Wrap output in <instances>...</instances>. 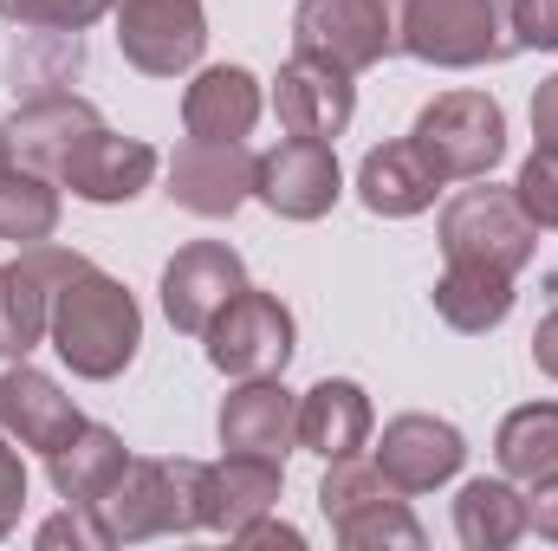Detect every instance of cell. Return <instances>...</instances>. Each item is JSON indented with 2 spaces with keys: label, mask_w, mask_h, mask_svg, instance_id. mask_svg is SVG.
I'll return each instance as SVG.
<instances>
[{
  "label": "cell",
  "mask_w": 558,
  "mask_h": 551,
  "mask_svg": "<svg viewBox=\"0 0 558 551\" xmlns=\"http://www.w3.org/2000/svg\"><path fill=\"white\" fill-rule=\"evenodd\" d=\"M331 532H338L344 551H422V526L403 500L371 506V513H357V519H344V526H331Z\"/></svg>",
  "instance_id": "29"
},
{
  "label": "cell",
  "mask_w": 558,
  "mask_h": 551,
  "mask_svg": "<svg viewBox=\"0 0 558 551\" xmlns=\"http://www.w3.org/2000/svg\"><path fill=\"white\" fill-rule=\"evenodd\" d=\"M241 285H247V260H241L228 241H189V247H175V260L162 267V318H169L182 338H202Z\"/></svg>",
  "instance_id": "13"
},
{
  "label": "cell",
  "mask_w": 558,
  "mask_h": 551,
  "mask_svg": "<svg viewBox=\"0 0 558 551\" xmlns=\"http://www.w3.org/2000/svg\"><path fill=\"white\" fill-rule=\"evenodd\" d=\"M428 298H435V318H441V325H454V331L481 338V331H494V325H507V318H513V273L448 260V273L435 279V292H428Z\"/></svg>",
  "instance_id": "25"
},
{
  "label": "cell",
  "mask_w": 558,
  "mask_h": 551,
  "mask_svg": "<svg viewBox=\"0 0 558 551\" xmlns=\"http://www.w3.org/2000/svg\"><path fill=\"white\" fill-rule=\"evenodd\" d=\"M279 493H286V461L274 454H221L215 461V526L208 532H241L247 519L279 513Z\"/></svg>",
  "instance_id": "24"
},
{
  "label": "cell",
  "mask_w": 558,
  "mask_h": 551,
  "mask_svg": "<svg viewBox=\"0 0 558 551\" xmlns=\"http://www.w3.org/2000/svg\"><path fill=\"white\" fill-rule=\"evenodd\" d=\"M441 188H448V182L435 175V162H428L410 137L377 143V149L357 162V201H364L377 221H416V215L435 208Z\"/></svg>",
  "instance_id": "20"
},
{
  "label": "cell",
  "mask_w": 558,
  "mask_h": 551,
  "mask_svg": "<svg viewBox=\"0 0 558 551\" xmlns=\"http://www.w3.org/2000/svg\"><path fill=\"white\" fill-rule=\"evenodd\" d=\"M403 52L441 72H474V65H507L520 52L513 33V0H403L397 20Z\"/></svg>",
  "instance_id": "3"
},
{
  "label": "cell",
  "mask_w": 558,
  "mask_h": 551,
  "mask_svg": "<svg viewBox=\"0 0 558 551\" xmlns=\"http://www.w3.org/2000/svg\"><path fill=\"white\" fill-rule=\"evenodd\" d=\"M59 182L52 175H39V169H7L0 175V241H13V247H39V241H52L59 234Z\"/></svg>",
  "instance_id": "27"
},
{
  "label": "cell",
  "mask_w": 558,
  "mask_h": 551,
  "mask_svg": "<svg viewBox=\"0 0 558 551\" xmlns=\"http://www.w3.org/2000/svg\"><path fill=\"white\" fill-rule=\"evenodd\" d=\"M390 500H403V493L384 480V467H377V461H364V454L325 461V480H318V513H325L331 526H344V519H357V513H371V506H390Z\"/></svg>",
  "instance_id": "28"
},
{
  "label": "cell",
  "mask_w": 558,
  "mask_h": 551,
  "mask_svg": "<svg viewBox=\"0 0 558 551\" xmlns=\"http://www.w3.org/2000/svg\"><path fill=\"white\" fill-rule=\"evenodd\" d=\"M20 506H26V461H20V441L0 434V539L20 526Z\"/></svg>",
  "instance_id": "33"
},
{
  "label": "cell",
  "mask_w": 558,
  "mask_h": 551,
  "mask_svg": "<svg viewBox=\"0 0 558 551\" xmlns=\"http://www.w3.org/2000/svg\"><path fill=\"white\" fill-rule=\"evenodd\" d=\"M78 421H85L78 403H72L46 370H33L26 357L0 370V434H13L20 448L52 454L59 441H72V434H78Z\"/></svg>",
  "instance_id": "19"
},
{
  "label": "cell",
  "mask_w": 558,
  "mask_h": 551,
  "mask_svg": "<svg viewBox=\"0 0 558 551\" xmlns=\"http://www.w3.org/2000/svg\"><path fill=\"white\" fill-rule=\"evenodd\" d=\"M371 461L384 467V480H390L403 500H416V493H435V487H448V480L461 474L468 434H461L454 421H441V415L410 409V415H390V421H384Z\"/></svg>",
  "instance_id": "11"
},
{
  "label": "cell",
  "mask_w": 558,
  "mask_h": 551,
  "mask_svg": "<svg viewBox=\"0 0 558 551\" xmlns=\"http://www.w3.org/2000/svg\"><path fill=\"white\" fill-rule=\"evenodd\" d=\"M215 434H221L228 454H274V461H286L299 448V396L279 377H241L221 396Z\"/></svg>",
  "instance_id": "17"
},
{
  "label": "cell",
  "mask_w": 558,
  "mask_h": 551,
  "mask_svg": "<svg viewBox=\"0 0 558 551\" xmlns=\"http://www.w3.org/2000/svg\"><path fill=\"white\" fill-rule=\"evenodd\" d=\"M526 513H533V532L558 546V467L533 480V493H526Z\"/></svg>",
  "instance_id": "35"
},
{
  "label": "cell",
  "mask_w": 558,
  "mask_h": 551,
  "mask_svg": "<svg viewBox=\"0 0 558 551\" xmlns=\"http://www.w3.org/2000/svg\"><path fill=\"white\" fill-rule=\"evenodd\" d=\"M533 137H539V149H558V72L533 91Z\"/></svg>",
  "instance_id": "37"
},
{
  "label": "cell",
  "mask_w": 558,
  "mask_h": 551,
  "mask_svg": "<svg viewBox=\"0 0 558 551\" xmlns=\"http://www.w3.org/2000/svg\"><path fill=\"white\" fill-rule=\"evenodd\" d=\"M435 234H441V254H448V260H461V267H494V273H513V279L526 273L533 254H539L533 215L520 208L513 188H494L487 175H481L474 188H461V195L441 208Z\"/></svg>",
  "instance_id": "4"
},
{
  "label": "cell",
  "mask_w": 558,
  "mask_h": 551,
  "mask_svg": "<svg viewBox=\"0 0 558 551\" xmlns=\"http://www.w3.org/2000/svg\"><path fill=\"white\" fill-rule=\"evenodd\" d=\"M202 344H208V364L221 377H234V383L241 377H286V364L299 351V325H292V311H286L279 292L241 285L221 305V318L202 331Z\"/></svg>",
  "instance_id": "7"
},
{
  "label": "cell",
  "mask_w": 558,
  "mask_h": 551,
  "mask_svg": "<svg viewBox=\"0 0 558 551\" xmlns=\"http://www.w3.org/2000/svg\"><path fill=\"white\" fill-rule=\"evenodd\" d=\"M513 195H520V208L533 215L539 234H558V149H533V156L520 162Z\"/></svg>",
  "instance_id": "31"
},
{
  "label": "cell",
  "mask_w": 558,
  "mask_h": 551,
  "mask_svg": "<svg viewBox=\"0 0 558 551\" xmlns=\"http://www.w3.org/2000/svg\"><path fill=\"white\" fill-rule=\"evenodd\" d=\"M274 111L286 124V137H344L351 118H357V85L344 65L331 59H312V52H292L274 78Z\"/></svg>",
  "instance_id": "14"
},
{
  "label": "cell",
  "mask_w": 558,
  "mask_h": 551,
  "mask_svg": "<svg viewBox=\"0 0 558 551\" xmlns=\"http://www.w3.org/2000/svg\"><path fill=\"white\" fill-rule=\"evenodd\" d=\"M98 519L111 526V546H137V539H189L215 526V467L208 461H143L131 454L124 480L98 500Z\"/></svg>",
  "instance_id": "2"
},
{
  "label": "cell",
  "mask_w": 558,
  "mask_h": 551,
  "mask_svg": "<svg viewBox=\"0 0 558 551\" xmlns=\"http://www.w3.org/2000/svg\"><path fill=\"white\" fill-rule=\"evenodd\" d=\"M371 428H377V409H371L364 383H351V377H325L299 396V448H312L318 461L364 454Z\"/></svg>",
  "instance_id": "21"
},
{
  "label": "cell",
  "mask_w": 558,
  "mask_h": 551,
  "mask_svg": "<svg viewBox=\"0 0 558 551\" xmlns=\"http://www.w3.org/2000/svg\"><path fill=\"white\" fill-rule=\"evenodd\" d=\"M267 111V91L247 65H202L182 91V131L202 143H247Z\"/></svg>",
  "instance_id": "18"
},
{
  "label": "cell",
  "mask_w": 558,
  "mask_h": 551,
  "mask_svg": "<svg viewBox=\"0 0 558 551\" xmlns=\"http://www.w3.org/2000/svg\"><path fill=\"white\" fill-rule=\"evenodd\" d=\"M234 546H286V551H299L305 546V532L286 526V519H274V513H260V519H247V526L234 532Z\"/></svg>",
  "instance_id": "36"
},
{
  "label": "cell",
  "mask_w": 558,
  "mask_h": 551,
  "mask_svg": "<svg viewBox=\"0 0 558 551\" xmlns=\"http://www.w3.org/2000/svg\"><path fill=\"white\" fill-rule=\"evenodd\" d=\"M33 539H39L46 551H59V546H72V551H105V546H111V526L98 519V506H72V500H65V506H59V513H52V519L33 532Z\"/></svg>",
  "instance_id": "32"
},
{
  "label": "cell",
  "mask_w": 558,
  "mask_h": 551,
  "mask_svg": "<svg viewBox=\"0 0 558 551\" xmlns=\"http://www.w3.org/2000/svg\"><path fill=\"white\" fill-rule=\"evenodd\" d=\"M124 467H131L124 434L105 428V421H92V415L78 421L72 441H59V448L46 454V480H52V493L72 500V506H98V500L124 480Z\"/></svg>",
  "instance_id": "22"
},
{
  "label": "cell",
  "mask_w": 558,
  "mask_h": 551,
  "mask_svg": "<svg viewBox=\"0 0 558 551\" xmlns=\"http://www.w3.org/2000/svg\"><path fill=\"white\" fill-rule=\"evenodd\" d=\"M46 344L59 351V364L85 383H111L137 364L143 344V311L131 298V285L111 273H98L92 260L52 285V325Z\"/></svg>",
  "instance_id": "1"
},
{
  "label": "cell",
  "mask_w": 558,
  "mask_h": 551,
  "mask_svg": "<svg viewBox=\"0 0 558 551\" xmlns=\"http://www.w3.org/2000/svg\"><path fill=\"white\" fill-rule=\"evenodd\" d=\"M13 162H20V156H13V143H7V124H0V175H7Z\"/></svg>",
  "instance_id": "39"
},
{
  "label": "cell",
  "mask_w": 558,
  "mask_h": 551,
  "mask_svg": "<svg viewBox=\"0 0 558 551\" xmlns=\"http://www.w3.org/2000/svg\"><path fill=\"white\" fill-rule=\"evenodd\" d=\"M513 33L520 52H558V0H513Z\"/></svg>",
  "instance_id": "34"
},
{
  "label": "cell",
  "mask_w": 558,
  "mask_h": 551,
  "mask_svg": "<svg viewBox=\"0 0 558 551\" xmlns=\"http://www.w3.org/2000/svg\"><path fill=\"white\" fill-rule=\"evenodd\" d=\"M98 124H105V118H98L92 98H78V91H39V98H20V105H13V118H7V143H13L20 169H39V175L59 182L65 156L92 137Z\"/></svg>",
  "instance_id": "15"
},
{
  "label": "cell",
  "mask_w": 558,
  "mask_h": 551,
  "mask_svg": "<svg viewBox=\"0 0 558 551\" xmlns=\"http://www.w3.org/2000/svg\"><path fill=\"white\" fill-rule=\"evenodd\" d=\"M533 364H539V377L558 383V305L539 318V331H533Z\"/></svg>",
  "instance_id": "38"
},
{
  "label": "cell",
  "mask_w": 558,
  "mask_h": 551,
  "mask_svg": "<svg viewBox=\"0 0 558 551\" xmlns=\"http://www.w3.org/2000/svg\"><path fill=\"white\" fill-rule=\"evenodd\" d=\"M410 143L435 162L441 182H481L507 156V111L487 91H441L416 111Z\"/></svg>",
  "instance_id": "5"
},
{
  "label": "cell",
  "mask_w": 558,
  "mask_h": 551,
  "mask_svg": "<svg viewBox=\"0 0 558 551\" xmlns=\"http://www.w3.org/2000/svg\"><path fill=\"white\" fill-rule=\"evenodd\" d=\"M118 0H0V20L7 26H26V33H85Z\"/></svg>",
  "instance_id": "30"
},
{
  "label": "cell",
  "mask_w": 558,
  "mask_h": 551,
  "mask_svg": "<svg viewBox=\"0 0 558 551\" xmlns=\"http://www.w3.org/2000/svg\"><path fill=\"white\" fill-rule=\"evenodd\" d=\"M149 182H156V149L143 137H118V131H105V124L78 143V149L65 156V169H59V188H72V195L92 201V208L137 201Z\"/></svg>",
  "instance_id": "16"
},
{
  "label": "cell",
  "mask_w": 558,
  "mask_h": 551,
  "mask_svg": "<svg viewBox=\"0 0 558 551\" xmlns=\"http://www.w3.org/2000/svg\"><path fill=\"white\" fill-rule=\"evenodd\" d=\"M397 20H403V0H299L292 7V52L331 59L357 78V72L384 65L390 52H403Z\"/></svg>",
  "instance_id": "6"
},
{
  "label": "cell",
  "mask_w": 558,
  "mask_h": 551,
  "mask_svg": "<svg viewBox=\"0 0 558 551\" xmlns=\"http://www.w3.org/2000/svg\"><path fill=\"white\" fill-rule=\"evenodd\" d=\"M254 175H260V156L247 143L182 137L169 156V201L202 221H228L241 201H254Z\"/></svg>",
  "instance_id": "12"
},
{
  "label": "cell",
  "mask_w": 558,
  "mask_h": 551,
  "mask_svg": "<svg viewBox=\"0 0 558 551\" xmlns=\"http://www.w3.org/2000/svg\"><path fill=\"white\" fill-rule=\"evenodd\" d=\"M118 52L143 78H182L208 52L202 0H118Z\"/></svg>",
  "instance_id": "8"
},
{
  "label": "cell",
  "mask_w": 558,
  "mask_h": 551,
  "mask_svg": "<svg viewBox=\"0 0 558 551\" xmlns=\"http://www.w3.org/2000/svg\"><path fill=\"white\" fill-rule=\"evenodd\" d=\"M533 532V513H526V493L520 480L507 474H481L454 493V539L468 551H507Z\"/></svg>",
  "instance_id": "23"
},
{
  "label": "cell",
  "mask_w": 558,
  "mask_h": 551,
  "mask_svg": "<svg viewBox=\"0 0 558 551\" xmlns=\"http://www.w3.org/2000/svg\"><path fill=\"white\" fill-rule=\"evenodd\" d=\"M494 461L507 480L533 487L539 474L558 467V403H526L494 428Z\"/></svg>",
  "instance_id": "26"
},
{
  "label": "cell",
  "mask_w": 558,
  "mask_h": 551,
  "mask_svg": "<svg viewBox=\"0 0 558 551\" xmlns=\"http://www.w3.org/2000/svg\"><path fill=\"white\" fill-rule=\"evenodd\" d=\"M85 267V254L59 247V241H39V247H20L7 267H0V364H20L46 344V325H52V285Z\"/></svg>",
  "instance_id": "9"
},
{
  "label": "cell",
  "mask_w": 558,
  "mask_h": 551,
  "mask_svg": "<svg viewBox=\"0 0 558 551\" xmlns=\"http://www.w3.org/2000/svg\"><path fill=\"white\" fill-rule=\"evenodd\" d=\"M338 195H344V169L325 137H286L260 156L254 201H267L279 221H325Z\"/></svg>",
  "instance_id": "10"
}]
</instances>
